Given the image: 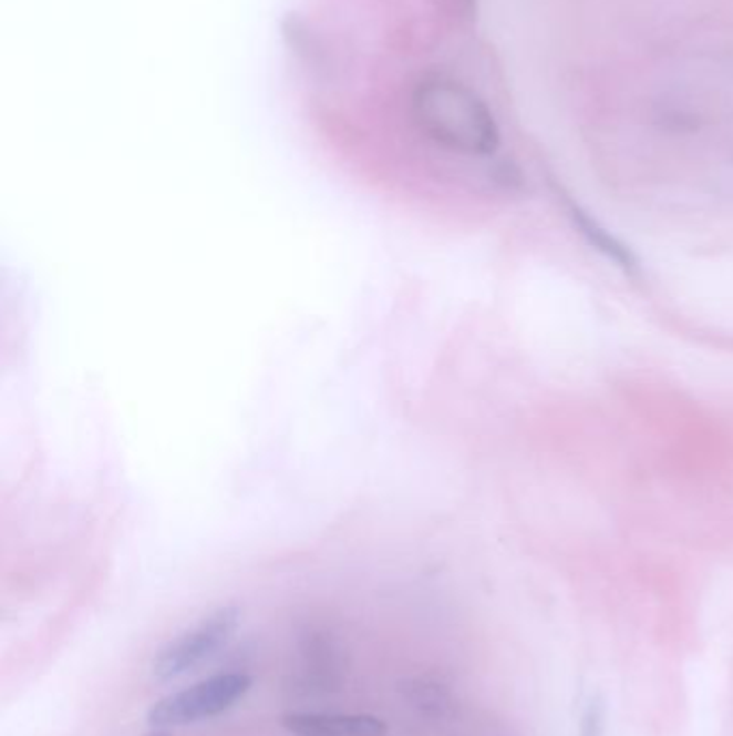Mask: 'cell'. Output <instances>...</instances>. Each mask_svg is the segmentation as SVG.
<instances>
[{"label":"cell","instance_id":"6","mask_svg":"<svg viewBox=\"0 0 733 736\" xmlns=\"http://www.w3.org/2000/svg\"><path fill=\"white\" fill-rule=\"evenodd\" d=\"M605 719L607 708L602 698H591L587 704L586 713L581 717V736H605Z\"/></svg>","mask_w":733,"mask_h":736},{"label":"cell","instance_id":"5","mask_svg":"<svg viewBox=\"0 0 733 736\" xmlns=\"http://www.w3.org/2000/svg\"><path fill=\"white\" fill-rule=\"evenodd\" d=\"M409 699L417 706L424 708L429 715L433 713H443L447 708V694L433 685V683H413V687H409Z\"/></svg>","mask_w":733,"mask_h":736},{"label":"cell","instance_id":"3","mask_svg":"<svg viewBox=\"0 0 733 736\" xmlns=\"http://www.w3.org/2000/svg\"><path fill=\"white\" fill-rule=\"evenodd\" d=\"M282 726L299 736H385L388 724L374 715L287 713Z\"/></svg>","mask_w":733,"mask_h":736},{"label":"cell","instance_id":"4","mask_svg":"<svg viewBox=\"0 0 733 736\" xmlns=\"http://www.w3.org/2000/svg\"><path fill=\"white\" fill-rule=\"evenodd\" d=\"M566 207H568V218L572 222V226L577 228V233L586 239L593 251H598L602 257L609 258L613 265H618L626 274L637 272L639 260L626 244H622L616 235H611V231H607L600 222L591 218L586 209H581L577 203L568 201Z\"/></svg>","mask_w":733,"mask_h":736},{"label":"cell","instance_id":"2","mask_svg":"<svg viewBox=\"0 0 733 736\" xmlns=\"http://www.w3.org/2000/svg\"><path fill=\"white\" fill-rule=\"evenodd\" d=\"M252 687V678L241 672L216 674L187 689L157 699L148 711L153 728H173L216 717L233 708Z\"/></svg>","mask_w":733,"mask_h":736},{"label":"cell","instance_id":"7","mask_svg":"<svg viewBox=\"0 0 733 736\" xmlns=\"http://www.w3.org/2000/svg\"><path fill=\"white\" fill-rule=\"evenodd\" d=\"M145 736H173L168 735L164 728H159V730H155V733H151V735H145Z\"/></svg>","mask_w":733,"mask_h":736},{"label":"cell","instance_id":"1","mask_svg":"<svg viewBox=\"0 0 733 736\" xmlns=\"http://www.w3.org/2000/svg\"><path fill=\"white\" fill-rule=\"evenodd\" d=\"M239 625L241 610L237 605L214 610L200 623L189 626L157 651L153 660V676L157 681H173L209 662L230 644Z\"/></svg>","mask_w":733,"mask_h":736}]
</instances>
